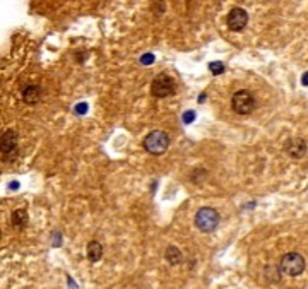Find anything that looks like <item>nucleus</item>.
I'll use <instances>...</instances> for the list:
<instances>
[{
	"label": "nucleus",
	"instance_id": "nucleus-1",
	"mask_svg": "<svg viewBox=\"0 0 308 289\" xmlns=\"http://www.w3.org/2000/svg\"><path fill=\"white\" fill-rule=\"evenodd\" d=\"M170 146V137L166 132L163 130H152L146 135L144 139V147H146L147 152H151L154 156H161L163 152L168 149Z\"/></svg>",
	"mask_w": 308,
	"mask_h": 289
},
{
	"label": "nucleus",
	"instance_id": "nucleus-2",
	"mask_svg": "<svg viewBox=\"0 0 308 289\" xmlns=\"http://www.w3.org/2000/svg\"><path fill=\"white\" fill-rule=\"evenodd\" d=\"M219 224V214L217 211L211 209V207H202V209L197 211L196 214V226L204 233H211L214 231Z\"/></svg>",
	"mask_w": 308,
	"mask_h": 289
},
{
	"label": "nucleus",
	"instance_id": "nucleus-3",
	"mask_svg": "<svg viewBox=\"0 0 308 289\" xmlns=\"http://www.w3.org/2000/svg\"><path fill=\"white\" fill-rule=\"evenodd\" d=\"M279 269L283 274L291 275V277L300 275L303 270H305V259H303L300 254H296V252H291V254H286L281 259Z\"/></svg>",
	"mask_w": 308,
	"mask_h": 289
},
{
	"label": "nucleus",
	"instance_id": "nucleus-4",
	"mask_svg": "<svg viewBox=\"0 0 308 289\" xmlns=\"http://www.w3.org/2000/svg\"><path fill=\"white\" fill-rule=\"evenodd\" d=\"M231 108L238 115H248L255 110V98L248 91H238L231 98Z\"/></svg>",
	"mask_w": 308,
	"mask_h": 289
},
{
	"label": "nucleus",
	"instance_id": "nucleus-5",
	"mask_svg": "<svg viewBox=\"0 0 308 289\" xmlns=\"http://www.w3.org/2000/svg\"><path fill=\"white\" fill-rule=\"evenodd\" d=\"M175 89H176L175 80L168 74H160L158 77H154L151 84V93L156 98H168L171 94H175Z\"/></svg>",
	"mask_w": 308,
	"mask_h": 289
},
{
	"label": "nucleus",
	"instance_id": "nucleus-6",
	"mask_svg": "<svg viewBox=\"0 0 308 289\" xmlns=\"http://www.w3.org/2000/svg\"><path fill=\"white\" fill-rule=\"evenodd\" d=\"M247 22H248V14L245 9L242 7L231 9V12L228 14V28L231 31H242L247 26Z\"/></svg>",
	"mask_w": 308,
	"mask_h": 289
},
{
	"label": "nucleus",
	"instance_id": "nucleus-7",
	"mask_svg": "<svg viewBox=\"0 0 308 289\" xmlns=\"http://www.w3.org/2000/svg\"><path fill=\"white\" fill-rule=\"evenodd\" d=\"M2 154L9 161L17 156V134L14 130H7L2 135Z\"/></svg>",
	"mask_w": 308,
	"mask_h": 289
},
{
	"label": "nucleus",
	"instance_id": "nucleus-8",
	"mask_svg": "<svg viewBox=\"0 0 308 289\" xmlns=\"http://www.w3.org/2000/svg\"><path fill=\"white\" fill-rule=\"evenodd\" d=\"M284 151H286L288 156H291V157H301L306 152V144L300 137L288 139V142L284 144Z\"/></svg>",
	"mask_w": 308,
	"mask_h": 289
},
{
	"label": "nucleus",
	"instance_id": "nucleus-9",
	"mask_svg": "<svg viewBox=\"0 0 308 289\" xmlns=\"http://www.w3.org/2000/svg\"><path fill=\"white\" fill-rule=\"evenodd\" d=\"M40 98H42V89L34 84L28 86V88L24 89V93H22V99H24L26 103H29V105H36V103L40 101Z\"/></svg>",
	"mask_w": 308,
	"mask_h": 289
},
{
	"label": "nucleus",
	"instance_id": "nucleus-10",
	"mask_svg": "<svg viewBox=\"0 0 308 289\" xmlns=\"http://www.w3.org/2000/svg\"><path fill=\"white\" fill-rule=\"evenodd\" d=\"M26 224H28V212H26V209H17L12 214V226L16 229H22L26 228Z\"/></svg>",
	"mask_w": 308,
	"mask_h": 289
},
{
	"label": "nucleus",
	"instance_id": "nucleus-11",
	"mask_svg": "<svg viewBox=\"0 0 308 289\" xmlns=\"http://www.w3.org/2000/svg\"><path fill=\"white\" fill-rule=\"evenodd\" d=\"M103 257V246L99 241H91L88 245V259L91 262H99Z\"/></svg>",
	"mask_w": 308,
	"mask_h": 289
},
{
	"label": "nucleus",
	"instance_id": "nucleus-12",
	"mask_svg": "<svg viewBox=\"0 0 308 289\" xmlns=\"http://www.w3.org/2000/svg\"><path fill=\"white\" fill-rule=\"evenodd\" d=\"M165 257H166V260H168V264H171V265H178L180 262L183 260L182 252H180L176 246H168V248H166Z\"/></svg>",
	"mask_w": 308,
	"mask_h": 289
},
{
	"label": "nucleus",
	"instance_id": "nucleus-13",
	"mask_svg": "<svg viewBox=\"0 0 308 289\" xmlns=\"http://www.w3.org/2000/svg\"><path fill=\"white\" fill-rule=\"evenodd\" d=\"M209 70L212 72V75H221V74H224V65H223V62H211V64H209Z\"/></svg>",
	"mask_w": 308,
	"mask_h": 289
},
{
	"label": "nucleus",
	"instance_id": "nucleus-14",
	"mask_svg": "<svg viewBox=\"0 0 308 289\" xmlns=\"http://www.w3.org/2000/svg\"><path fill=\"white\" fill-rule=\"evenodd\" d=\"M139 60H140V64H142V65H151V64H154L156 57H154L152 53H144V55L140 57Z\"/></svg>",
	"mask_w": 308,
	"mask_h": 289
},
{
	"label": "nucleus",
	"instance_id": "nucleus-15",
	"mask_svg": "<svg viewBox=\"0 0 308 289\" xmlns=\"http://www.w3.org/2000/svg\"><path fill=\"white\" fill-rule=\"evenodd\" d=\"M182 120H183V123H185V125H190L194 120H196V111H192V110L185 111V113H183V116H182Z\"/></svg>",
	"mask_w": 308,
	"mask_h": 289
},
{
	"label": "nucleus",
	"instance_id": "nucleus-16",
	"mask_svg": "<svg viewBox=\"0 0 308 289\" xmlns=\"http://www.w3.org/2000/svg\"><path fill=\"white\" fill-rule=\"evenodd\" d=\"M74 111L77 113V115H84V113L88 111V103H77Z\"/></svg>",
	"mask_w": 308,
	"mask_h": 289
},
{
	"label": "nucleus",
	"instance_id": "nucleus-17",
	"mask_svg": "<svg viewBox=\"0 0 308 289\" xmlns=\"http://www.w3.org/2000/svg\"><path fill=\"white\" fill-rule=\"evenodd\" d=\"M301 84L303 86H308V72H305V74L301 75Z\"/></svg>",
	"mask_w": 308,
	"mask_h": 289
}]
</instances>
